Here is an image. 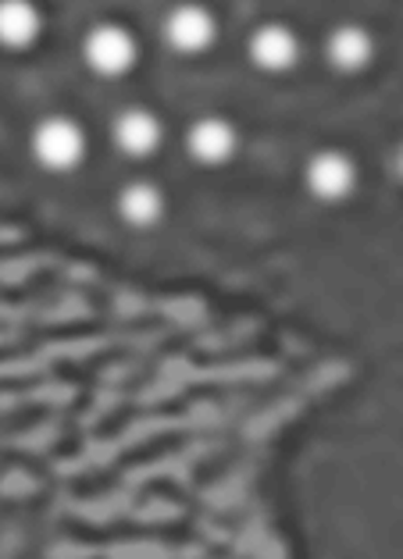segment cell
I'll list each match as a JSON object with an SVG mask.
<instances>
[{
  "instance_id": "cell-5",
  "label": "cell",
  "mask_w": 403,
  "mask_h": 559,
  "mask_svg": "<svg viewBox=\"0 0 403 559\" xmlns=\"http://www.w3.org/2000/svg\"><path fill=\"white\" fill-rule=\"evenodd\" d=\"M161 33H165V44L171 50L204 53L214 44V36H218V22H214V15L204 4H179L165 15Z\"/></svg>"
},
{
  "instance_id": "cell-8",
  "label": "cell",
  "mask_w": 403,
  "mask_h": 559,
  "mask_svg": "<svg viewBox=\"0 0 403 559\" xmlns=\"http://www.w3.org/2000/svg\"><path fill=\"white\" fill-rule=\"evenodd\" d=\"M325 58L335 72H343V75L365 72L375 58V39L368 29H360V25H340V29L329 33Z\"/></svg>"
},
{
  "instance_id": "cell-9",
  "label": "cell",
  "mask_w": 403,
  "mask_h": 559,
  "mask_svg": "<svg viewBox=\"0 0 403 559\" xmlns=\"http://www.w3.org/2000/svg\"><path fill=\"white\" fill-rule=\"evenodd\" d=\"M44 19L33 0H0V47L25 50L39 39Z\"/></svg>"
},
{
  "instance_id": "cell-10",
  "label": "cell",
  "mask_w": 403,
  "mask_h": 559,
  "mask_svg": "<svg viewBox=\"0 0 403 559\" xmlns=\"http://www.w3.org/2000/svg\"><path fill=\"white\" fill-rule=\"evenodd\" d=\"M115 203L122 222L132 228H154L165 217V193L154 182H129Z\"/></svg>"
},
{
  "instance_id": "cell-4",
  "label": "cell",
  "mask_w": 403,
  "mask_h": 559,
  "mask_svg": "<svg viewBox=\"0 0 403 559\" xmlns=\"http://www.w3.org/2000/svg\"><path fill=\"white\" fill-rule=\"evenodd\" d=\"M247 53L253 68H261L268 75H282L300 61V36L282 22H264L250 33Z\"/></svg>"
},
{
  "instance_id": "cell-6",
  "label": "cell",
  "mask_w": 403,
  "mask_h": 559,
  "mask_svg": "<svg viewBox=\"0 0 403 559\" xmlns=\"http://www.w3.org/2000/svg\"><path fill=\"white\" fill-rule=\"evenodd\" d=\"M161 140H165V126L154 111L146 107H126L118 111L111 121V143L122 150L132 160H146L161 150Z\"/></svg>"
},
{
  "instance_id": "cell-7",
  "label": "cell",
  "mask_w": 403,
  "mask_h": 559,
  "mask_svg": "<svg viewBox=\"0 0 403 559\" xmlns=\"http://www.w3.org/2000/svg\"><path fill=\"white\" fill-rule=\"evenodd\" d=\"M186 150H190V157L197 165H208V168L225 165V160L236 157L239 132L233 129V121H225L218 115H204L186 132Z\"/></svg>"
},
{
  "instance_id": "cell-1",
  "label": "cell",
  "mask_w": 403,
  "mask_h": 559,
  "mask_svg": "<svg viewBox=\"0 0 403 559\" xmlns=\"http://www.w3.org/2000/svg\"><path fill=\"white\" fill-rule=\"evenodd\" d=\"M33 157L44 165L47 171H72L83 165L86 157V132L75 118L69 115H47L29 135Z\"/></svg>"
},
{
  "instance_id": "cell-3",
  "label": "cell",
  "mask_w": 403,
  "mask_h": 559,
  "mask_svg": "<svg viewBox=\"0 0 403 559\" xmlns=\"http://www.w3.org/2000/svg\"><path fill=\"white\" fill-rule=\"evenodd\" d=\"M304 182L321 203H343L357 189V165L343 150H321L307 160Z\"/></svg>"
},
{
  "instance_id": "cell-2",
  "label": "cell",
  "mask_w": 403,
  "mask_h": 559,
  "mask_svg": "<svg viewBox=\"0 0 403 559\" xmlns=\"http://www.w3.org/2000/svg\"><path fill=\"white\" fill-rule=\"evenodd\" d=\"M83 58L97 75L118 79L132 72V64L140 58V47H137V36H132L126 25L100 22V25H93L83 39Z\"/></svg>"
}]
</instances>
